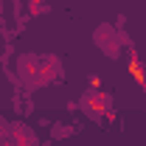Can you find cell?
Here are the masks:
<instances>
[{
  "mask_svg": "<svg viewBox=\"0 0 146 146\" xmlns=\"http://www.w3.org/2000/svg\"><path fill=\"white\" fill-rule=\"evenodd\" d=\"M17 79L25 90H39L42 82V70H39V56L36 54H23L17 59Z\"/></svg>",
  "mask_w": 146,
  "mask_h": 146,
  "instance_id": "obj_1",
  "label": "cell"
},
{
  "mask_svg": "<svg viewBox=\"0 0 146 146\" xmlns=\"http://www.w3.org/2000/svg\"><path fill=\"white\" fill-rule=\"evenodd\" d=\"M93 42H96V48L98 51H104L110 59H118L121 54V34H118V28H112V25H98L96 31H93Z\"/></svg>",
  "mask_w": 146,
  "mask_h": 146,
  "instance_id": "obj_2",
  "label": "cell"
},
{
  "mask_svg": "<svg viewBox=\"0 0 146 146\" xmlns=\"http://www.w3.org/2000/svg\"><path fill=\"white\" fill-rule=\"evenodd\" d=\"M0 143L3 146H39V138H36V132L28 127V124L14 121V124H9L6 138H3Z\"/></svg>",
  "mask_w": 146,
  "mask_h": 146,
  "instance_id": "obj_3",
  "label": "cell"
},
{
  "mask_svg": "<svg viewBox=\"0 0 146 146\" xmlns=\"http://www.w3.org/2000/svg\"><path fill=\"white\" fill-rule=\"evenodd\" d=\"M39 70H42V82L45 84L59 82L62 79V62H59V56H54V54L39 56Z\"/></svg>",
  "mask_w": 146,
  "mask_h": 146,
  "instance_id": "obj_4",
  "label": "cell"
},
{
  "mask_svg": "<svg viewBox=\"0 0 146 146\" xmlns=\"http://www.w3.org/2000/svg\"><path fill=\"white\" fill-rule=\"evenodd\" d=\"M73 132V127H65V124H56L54 129H51V138L54 141H59V138H65V135H70Z\"/></svg>",
  "mask_w": 146,
  "mask_h": 146,
  "instance_id": "obj_5",
  "label": "cell"
},
{
  "mask_svg": "<svg viewBox=\"0 0 146 146\" xmlns=\"http://www.w3.org/2000/svg\"><path fill=\"white\" fill-rule=\"evenodd\" d=\"M6 129H9V121H6V118H3V115H0V141H3V138H6Z\"/></svg>",
  "mask_w": 146,
  "mask_h": 146,
  "instance_id": "obj_6",
  "label": "cell"
},
{
  "mask_svg": "<svg viewBox=\"0 0 146 146\" xmlns=\"http://www.w3.org/2000/svg\"><path fill=\"white\" fill-rule=\"evenodd\" d=\"M39 146H51V143H39Z\"/></svg>",
  "mask_w": 146,
  "mask_h": 146,
  "instance_id": "obj_7",
  "label": "cell"
}]
</instances>
